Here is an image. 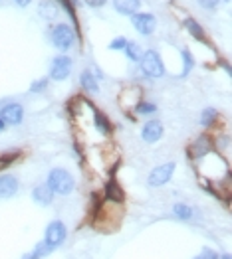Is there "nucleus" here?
<instances>
[{"label": "nucleus", "instance_id": "nucleus-1", "mask_svg": "<svg viewBox=\"0 0 232 259\" xmlns=\"http://www.w3.org/2000/svg\"><path fill=\"white\" fill-rule=\"evenodd\" d=\"M48 188L54 192V194H60V196H68L74 186H76V180L74 176L66 170V168H54L50 174H48Z\"/></svg>", "mask_w": 232, "mask_h": 259}, {"label": "nucleus", "instance_id": "nucleus-2", "mask_svg": "<svg viewBox=\"0 0 232 259\" xmlns=\"http://www.w3.org/2000/svg\"><path fill=\"white\" fill-rule=\"evenodd\" d=\"M139 62H141V69H143V73H145L147 77L157 79V77H163V75H165V64H163L161 56H159L155 50L143 52V56H141Z\"/></svg>", "mask_w": 232, "mask_h": 259}, {"label": "nucleus", "instance_id": "nucleus-3", "mask_svg": "<svg viewBox=\"0 0 232 259\" xmlns=\"http://www.w3.org/2000/svg\"><path fill=\"white\" fill-rule=\"evenodd\" d=\"M50 38H52L54 48H58V50L66 52V50H70V48L74 46V42H76V32H74L68 24H64V22H62V24H56V26L52 28Z\"/></svg>", "mask_w": 232, "mask_h": 259}, {"label": "nucleus", "instance_id": "nucleus-4", "mask_svg": "<svg viewBox=\"0 0 232 259\" xmlns=\"http://www.w3.org/2000/svg\"><path fill=\"white\" fill-rule=\"evenodd\" d=\"M66 235H68L66 224H64V222H60V220H56V222L48 224L46 233H44V241H46L52 249H56L58 245H62V243L66 241Z\"/></svg>", "mask_w": 232, "mask_h": 259}, {"label": "nucleus", "instance_id": "nucleus-5", "mask_svg": "<svg viewBox=\"0 0 232 259\" xmlns=\"http://www.w3.org/2000/svg\"><path fill=\"white\" fill-rule=\"evenodd\" d=\"M72 73V60L68 56H58L52 60V65H50V79L54 81H64L68 79Z\"/></svg>", "mask_w": 232, "mask_h": 259}, {"label": "nucleus", "instance_id": "nucleus-6", "mask_svg": "<svg viewBox=\"0 0 232 259\" xmlns=\"http://www.w3.org/2000/svg\"><path fill=\"white\" fill-rule=\"evenodd\" d=\"M175 166H177L175 162H165V164L153 168L151 174H149V186H153V188L165 186L171 180V176L175 174Z\"/></svg>", "mask_w": 232, "mask_h": 259}, {"label": "nucleus", "instance_id": "nucleus-7", "mask_svg": "<svg viewBox=\"0 0 232 259\" xmlns=\"http://www.w3.org/2000/svg\"><path fill=\"white\" fill-rule=\"evenodd\" d=\"M131 22H133V28L141 34V36H149L155 32V26H157V18L153 14H147V12H135L131 16Z\"/></svg>", "mask_w": 232, "mask_h": 259}, {"label": "nucleus", "instance_id": "nucleus-8", "mask_svg": "<svg viewBox=\"0 0 232 259\" xmlns=\"http://www.w3.org/2000/svg\"><path fill=\"white\" fill-rule=\"evenodd\" d=\"M0 119L4 121V125H20L24 121V109L20 103H8L2 107Z\"/></svg>", "mask_w": 232, "mask_h": 259}, {"label": "nucleus", "instance_id": "nucleus-9", "mask_svg": "<svg viewBox=\"0 0 232 259\" xmlns=\"http://www.w3.org/2000/svg\"><path fill=\"white\" fill-rule=\"evenodd\" d=\"M163 123L157 121V119H151L143 125V131H141V137L145 143H157L161 137H163Z\"/></svg>", "mask_w": 232, "mask_h": 259}, {"label": "nucleus", "instance_id": "nucleus-10", "mask_svg": "<svg viewBox=\"0 0 232 259\" xmlns=\"http://www.w3.org/2000/svg\"><path fill=\"white\" fill-rule=\"evenodd\" d=\"M212 151V143H210V139L206 137V135H200L191 147H189V157L191 159H204L208 153Z\"/></svg>", "mask_w": 232, "mask_h": 259}, {"label": "nucleus", "instance_id": "nucleus-11", "mask_svg": "<svg viewBox=\"0 0 232 259\" xmlns=\"http://www.w3.org/2000/svg\"><path fill=\"white\" fill-rule=\"evenodd\" d=\"M20 188V182L16 176L2 174L0 176V198H12Z\"/></svg>", "mask_w": 232, "mask_h": 259}, {"label": "nucleus", "instance_id": "nucleus-12", "mask_svg": "<svg viewBox=\"0 0 232 259\" xmlns=\"http://www.w3.org/2000/svg\"><path fill=\"white\" fill-rule=\"evenodd\" d=\"M113 8L123 16H133L141 8V0H113Z\"/></svg>", "mask_w": 232, "mask_h": 259}, {"label": "nucleus", "instance_id": "nucleus-13", "mask_svg": "<svg viewBox=\"0 0 232 259\" xmlns=\"http://www.w3.org/2000/svg\"><path fill=\"white\" fill-rule=\"evenodd\" d=\"M32 198H34V202L40 204V206H50V204L54 202V192H52V190L48 188V184L44 182V184H38V186L34 188Z\"/></svg>", "mask_w": 232, "mask_h": 259}, {"label": "nucleus", "instance_id": "nucleus-14", "mask_svg": "<svg viewBox=\"0 0 232 259\" xmlns=\"http://www.w3.org/2000/svg\"><path fill=\"white\" fill-rule=\"evenodd\" d=\"M58 12H60V8H58V4L54 2V0H40V4H38V14H40L42 18L54 20V18L58 16Z\"/></svg>", "mask_w": 232, "mask_h": 259}, {"label": "nucleus", "instance_id": "nucleus-15", "mask_svg": "<svg viewBox=\"0 0 232 259\" xmlns=\"http://www.w3.org/2000/svg\"><path fill=\"white\" fill-rule=\"evenodd\" d=\"M79 83H81V87H83L85 91H91V93H97V91H99V83H97V79L93 77V73H91L89 69L81 71Z\"/></svg>", "mask_w": 232, "mask_h": 259}, {"label": "nucleus", "instance_id": "nucleus-16", "mask_svg": "<svg viewBox=\"0 0 232 259\" xmlns=\"http://www.w3.org/2000/svg\"><path fill=\"white\" fill-rule=\"evenodd\" d=\"M93 125H95L97 131L103 133V135H109V133H111V123H109V119H107L103 113H99V111H93Z\"/></svg>", "mask_w": 232, "mask_h": 259}, {"label": "nucleus", "instance_id": "nucleus-17", "mask_svg": "<svg viewBox=\"0 0 232 259\" xmlns=\"http://www.w3.org/2000/svg\"><path fill=\"white\" fill-rule=\"evenodd\" d=\"M185 28L198 40V42H206V36H204V30L200 28V24L194 20V18H187L185 20Z\"/></svg>", "mask_w": 232, "mask_h": 259}, {"label": "nucleus", "instance_id": "nucleus-18", "mask_svg": "<svg viewBox=\"0 0 232 259\" xmlns=\"http://www.w3.org/2000/svg\"><path fill=\"white\" fill-rule=\"evenodd\" d=\"M173 216H175L177 220L187 222V220H193L194 210H193L191 206H187V204H175V206H173Z\"/></svg>", "mask_w": 232, "mask_h": 259}, {"label": "nucleus", "instance_id": "nucleus-19", "mask_svg": "<svg viewBox=\"0 0 232 259\" xmlns=\"http://www.w3.org/2000/svg\"><path fill=\"white\" fill-rule=\"evenodd\" d=\"M105 192H107V198H109L111 202H115V204H119V202L123 200V192H121V188L117 186V182H115V180H109V182H107Z\"/></svg>", "mask_w": 232, "mask_h": 259}, {"label": "nucleus", "instance_id": "nucleus-20", "mask_svg": "<svg viewBox=\"0 0 232 259\" xmlns=\"http://www.w3.org/2000/svg\"><path fill=\"white\" fill-rule=\"evenodd\" d=\"M123 52H125V56H127L131 62H139V60H141V56H143L141 46H139V44H135V42H127V46L123 48Z\"/></svg>", "mask_w": 232, "mask_h": 259}, {"label": "nucleus", "instance_id": "nucleus-21", "mask_svg": "<svg viewBox=\"0 0 232 259\" xmlns=\"http://www.w3.org/2000/svg\"><path fill=\"white\" fill-rule=\"evenodd\" d=\"M183 71H181V75H187V73H191L193 71V67H194V60H193V54L189 52V50H183Z\"/></svg>", "mask_w": 232, "mask_h": 259}, {"label": "nucleus", "instance_id": "nucleus-22", "mask_svg": "<svg viewBox=\"0 0 232 259\" xmlns=\"http://www.w3.org/2000/svg\"><path fill=\"white\" fill-rule=\"evenodd\" d=\"M216 119H218V111L212 109V107H208V109L202 111V119H200V123H202L204 127H208V125H212Z\"/></svg>", "mask_w": 232, "mask_h": 259}, {"label": "nucleus", "instance_id": "nucleus-23", "mask_svg": "<svg viewBox=\"0 0 232 259\" xmlns=\"http://www.w3.org/2000/svg\"><path fill=\"white\" fill-rule=\"evenodd\" d=\"M135 111L141 113V115H149V113H155V111H157V105H153V103H145V101H137Z\"/></svg>", "mask_w": 232, "mask_h": 259}, {"label": "nucleus", "instance_id": "nucleus-24", "mask_svg": "<svg viewBox=\"0 0 232 259\" xmlns=\"http://www.w3.org/2000/svg\"><path fill=\"white\" fill-rule=\"evenodd\" d=\"M52 251H54V249H52V247H50V245H48L46 241H42V243H38V245L34 247V251H32V255H36V257L40 259V257H46L48 253H52Z\"/></svg>", "mask_w": 232, "mask_h": 259}, {"label": "nucleus", "instance_id": "nucleus-25", "mask_svg": "<svg viewBox=\"0 0 232 259\" xmlns=\"http://www.w3.org/2000/svg\"><path fill=\"white\" fill-rule=\"evenodd\" d=\"M48 77H40V79H36L32 85H30V91L32 93H42V91H46V87H48Z\"/></svg>", "mask_w": 232, "mask_h": 259}, {"label": "nucleus", "instance_id": "nucleus-26", "mask_svg": "<svg viewBox=\"0 0 232 259\" xmlns=\"http://www.w3.org/2000/svg\"><path fill=\"white\" fill-rule=\"evenodd\" d=\"M194 259H218V253H216V251H212L210 247H202V251H200Z\"/></svg>", "mask_w": 232, "mask_h": 259}, {"label": "nucleus", "instance_id": "nucleus-27", "mask_svg": "<svg viewBox=\"0 0 232 259\" xmlns=\"http://www.w3.org/2000/svg\"><path fill=\"white\" fill-rule=\"evenodd\" d=\"M196 2H198L202 8H206V10H216L218 4H220V0H196Z\"/></svg>", "mask_w": 232, "mask_h": 259}, {"label": "nucleus", "instance_id": "nucleus-28", "mask_svg": "<svg viewBox=\"0 0 232 259\" xmlns=\"http://www.w3.org/2000/svg\"><path fill=\"white\" fill-rule=\"evenodd\" d=\"M127 38H115L111 44H109V50H123L125 46H127Z\"/></svg>", "mask_w": 232, "mask_h": 259}, {"label": "nucleus", "instance_id": "nucleus-29", "mask_svg": "<svg viewBox=\"0 0 232 259\" xmlns=\"http://www.w3.org/2000/svg\"><path fill=\"white\" fill-rule=\"evenodd\" d=\"M16 155H4V157H0V170H4L12 161H14Z\"/></svg>", "mask_w": 232, "mask_h": 259}, {"label": "nucleus", "instance_id": "nucleus-30", "mask_svg": "<svg viewBox=\"0 0 232 259\" xmlns=\"http://www.w3.org/2000/svg\"><path fill=\"white\" fill-rule=\"evenodd\" d=\"M83 2L87 4V6H91V8H101L107 0H83Z\"/></svg>", "mask_w": 232, "mask_h": 259}, {"label": "nucleus", "instance_id": "nucleus-31", "mask_svg": "<svg viewBox=\"0 0 232 259\" xmlns=\"http://www.w3.org/2000/svg\"><path fill=\"white\" fill-rule=\"evenodd\" d=\"M16 2V6H20V8H26V6H30V2L32 0H14Z\"/></svg>", "mask_w": 232, "mask_h": 259}, {"label": "nucleus", "instance_id": "nucleus-32", "mask_svg": "<svg viewBox=\"0 0 232 259\" xmlns=\"http://www.w3.org/2000/svg\"><path fill=\"white\" fill-rule=\"evenodd\" d=\"M4 127H6V125H4V121L0 119V131H4Z\"/></svg>", "mask_w": 232, "mask_h": 259}, {"label": "nucleus", "instance_id": "nucleus-33", "mask_svg": "<svg viewBox=\"0 0 232 259\" xmlns=\"http://www.w3.org/2000/svg\"><path fill=\"white\" fill-rule=\"evenodd\" d=\"M24 259H38V257H36V255H32V253H30V255H28V257H24Z\"/></svg>", "mask_w": 232, "mask_h": 259}, {"label": "nucleus", "instance_id": "nucleus-34", "mask_svg": "<svg viewBox=\"0 0 232 259\" xmlns=\"http://www.w3.org/2000/svg\"><path fill=\"white\" fill-rule=\"evenodd\" d=\"M222 259H232V257H230V255L226 253V255H222Z\"/></svg>", "mask_w": 232, "mask_h": 259}, {"label": "nucleus", "instance_id": "nucleus-35", "mask_svg": "<svg viewBox=\"0 0 232 259\" xmlns=\"http://www.w3.org/2000/svg\"><path fill=\"white\" fill-rule=\"evenodd\" d=\"M0 2H2V0H0Z\"/></svg>", "mask_w": 232, "mask_h": 259}]
</instances>
